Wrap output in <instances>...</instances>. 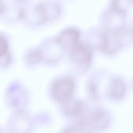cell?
<instances>
[{
  "mask_svg": "<svg viewBox=\"0 0 133 133\" xmlns=\"http://www.w3.org/2000/svg\"><path fill=\"white\" fill-rule=\"evenodd\" d=\"M74 81L69 78H63L56 81L52 85L51 92L57 101L64 102L72 98L75 89Z\"/></svg>",
  "mask_w": 133,
  "mask_h": 133,
  "instance_id": "obj_1",
  "label": "cell"
},
{
  "mask_svg": "<svg viewBox=\"0 0 133 133\" xmlns=\"http://www.w3.org/2000/svg\"><path fill=\"white\" fill-rule=\"evenodd\" d=\"M70 48L71 58L76 64L85 68L89 67L92 59V52L89 46L79 41Z\"/></svg>",
  "mask_w": 133,
  "mask_h": 133,
  "instance_id": "obj_2",
  "label": "cell"
},
{
  "mask_svg": "<svg viewBox=\"0 0 133 133\" xmlns=\"http://www.w3.org/2000/svg\"><path fill=\"white\" fill-rule=\"evenodd\" d=\"M63 103V111L69 117L79 118L80 120L87 114L85 105L77 99L71 98Z\"/></svg>",
  "mask_w": 133,
  "mask_h": 133,
  "instance_id": "obj_3",
  "label": "cell"
},
{
  "mask_svg": "<svg viewBox=\"0 0 133 133\" xmlns=\"http://www.w3.org/2000/svg\"><path fill=\"white\" fill-rule=\"evenodd\" d=\"M110 117L107 111L102 109H97L90 114L89 118V127L97 130H103L109 126Z\"/></svg>",
  "mask_w": 133,
  "mask_h": 133,
  "instance_id": "obj_4",
  "label": "cell"
},
{
  "mask_svg": "<svg viewBox=\"0 0 133 133\" xmlns=\"http://www.w3.org/2000/svg\"><path fill=\"white\" fill-rule=\"evenodd\" d=\"M35 12L39 20V23L56 18L60 13V9L57 5L53 4H41L35 8Z\"/></svg>",
  "mask_w": 133,
  "mask_h": 133,
  "instance_id": "obj_5",
  "label": "cell"
},
{
  "mask_svg": "<svg viewBox=\"0 0 133 133\" xmlns=\"http://www.w3.org/2000/svg\"><path fill=\"white\" fill-rule=\"evenodd\" d=\"M80 33L77 29L68 28L64 30L57 38L56 41L61 45L70 48L79 41Z\"/></svg>",
  "mask_w": 133,
  "mask_h": 133,
  "instance_id": "obj_6",
  "label": "cell"
},
{
  "mask_svg": "<svg viewBox=\"0 0 133 133\" xmlns=\"http://www.w3.org/2000/svg\"><path fill=\"white\" fill-rule=\"evenodd\" d=\"M126 92L125 83L122 79L114 78L111 81L109 95L111 98L114 100H119L122 98Z\"/></svg>",
  "mask_w": 133,
  "mask_h": 133,
  "instance_id": "obj_7",
  "label": "cell"
},
{
  "mask_svg": "<svg viewBox=\"0 0 133 133\" xmlns=\"http://www.w3.org/2000/svg\"><path fill=\"white\" fill-rule=\"evenodd\" d=\"M43 59L42 52L38 50H32L29 53L27 56V61L29 63L35 65L42 61Z\"/></svg>",
  "mask_w": 133,
  "mask_h": 133,
  "instance_id": "obj_8",
  "label": "cell"
},
{
  "mask_svg": "<svg viewBox=\"0 0 133 133\" xmlns=\"http://www.w3.org/2000/svg\"><path fill=\"white\" fill-rule=\"evenodd\" d=\"M8 52V44L4 36H1L0 38V55L1 56Z\"/></svg>",
  "mask_w": 133,
  "mask_h": 133,
  "instance_id": "obj_9",
  "label": "cell"
},
{
  "mask_svg": "<svg viewBox=\"0 0 133 133\" xmlns=\"http://www.w3.org/2000/svg\"><path fill=\"white\" fill-rule=\"evenodd\" d=\"M1 64L3 66L9 65L11 62V57L9 53L1 56Z\"/></svg>",
  "mask_w": 133,
  "mask_h": 133,
  "instance_id": "obj_10",
  "label": "cell"
}]
</instances>
